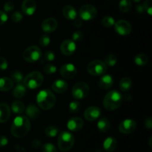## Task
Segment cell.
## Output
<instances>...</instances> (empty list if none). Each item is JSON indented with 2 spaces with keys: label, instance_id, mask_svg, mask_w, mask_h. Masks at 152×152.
<instances>
[{
  "label": "cell",
  "instance_id": "obj_36",
  "mask_svg": "<svg viewBox=\"0 0 152 152\" xmlns=\"http://www.w3.org/2000/svg\"><path fill=\"white\" fill-rule=\"evenodd\" d=\"M11 76L13 82L20 83L21 82L23 81V75H22V73L21 72L18 71V70H15L14 72H13Z\"/></svg>",
  "mask_w": 152,
  "mask_h": 152
},
{
  "label": "cell",
  "instance_id": "obj_45",
  "mask_svg": "<svg viewBox=\"0 0 152 152\" xmlns=\"http://www.w3.org/2000/svg\"><path fill=\"white\" fill-rule=\"evenodd\" d=\"M7 20V15L5 12L0 10V25L5 23Z\"/></svg>",
  "mask_w": 152,
  "mask_h": 152
},
{
  "label": "cell",
  "instance_id": "obj_21",
  "mask_svg": "<svg viewBox=\"0 0 152 152\" xmlns=\"http://www.w3.org/2000/svg\"><path fill=\"white\" fill-rule=\"evenodd\" d=\"M117 147V141L114 137H108L103 142V148L106 152H113Z\"/></svg>",
  "mask_w": 152,
  "mask_h": 152
},
{
  "label": "cell",
  "instance_id": "obj_9",
  "mask_svg": "<svg viewBox=\"0 0 152 152\" xmlns=\"http://www.w3.org/2000/svg\"><path fill=\"white\" fill-rule=\"evenodd\" d=\"M79 14L80 18L83 20H92L97 15V10L94 6L91 4H84L80 8Z\"/></svg>",
  "mask_w": 152,
  "mask_h": 152
},
{
  "label": "cell",
  "instance_id": "obj_11",
  "mask_svg": "<svg viewBox=\"0 0 152 152\" xmlns=\"http://www.w3.org/2000/svg\"><path fill=\"white\" fill-rule=\"evenodd\" d=\"M60 75L66 79H71L77 75V68L72 63H65L61 66L59 69Z\"/></svg>",
  "mask_w": 152,
  "mask_h": 152
},
{
  "label": "cell",
  "instance_id": "obj_34",
  "mask_svg": "<svg viewBox=\"0 0 152 152\" xmlns=\"http://www.w3.org/2000/svg\"><path fill=\"white\" fill-rule=\"evenodd\" d=\"M115 22H116L114 18L111 16H105L102 19V24L106 28L113 26V25H114Z\"/></svg>",
  "mask_w": 152,
  "mask_h": 152
},
{
  "label": "cell",
  "instance_id": "obj_32",
  "mask_svg": "<svg viewBox=\"0 0 152 152\" xmlns=\"http://www.w3.org/2000/svg\"><path fill=\"white\" fill-rule=\"evenodd\" d=\"M117 63V58L116 55L110 54V55H107L104 61V63L106 65V66H114L116 65Z\"/></svg>",
  "mask_w": 152,
  "mask_h": 152
},
{
  "label": "cell",
  "instance_id": "obj_31",
  "mask_svg": "<svg viewBox=\"0 0 152 152\" xmlns=\"http://www.w3.org/2000/svg\"><path fill=\"white\" fill-rule=\"evenodd\" d=\"M56 56H55L54 52L52 51H47L44 53L42 58L39 60L41 63H45V62H49V61H52L55 59Z\"/></svg>",
  "mask_w": 152,
  "mask_h": 152
},
{
  "label": "cell",
  "instance_id": "obj_38",
  "mask_svg": "<svg viewBox=\"0 0 152 152\" xmlns=\"http://www.w3.org/2000/svg\"><path fill=\"white\" fill-rule=\"evenodd\" d=\"M43 69H44L45 72L47 74H53L56 72V67L51 63H47L44 66Z\"/></svg>",
  "mask_w": 152,
  "mask_h": 152
},
{
  "label": "cell",
  "instance_id": "obj_8",
  "mask_svg": "<svg viewBox=\"0 0 152 152\" xmlns=\"http://www.w3.org/2000/svg\"><path fill=\"white\" fill-rule=\"evenodd\" d=\"M42 57V51L37 46H31L27 48L23 52V58L28 63L38 61Z\"/></svg>",
  "mask_w": 152,
  "mask_h": 152
},
{
  "label": "cell",
  "instance_id": "obj_22",
  "mask_svg": "<svg viewBox=\"0 0 152 152\" xmlns=\"http://www.w3.org/2000/svg\"><path fill=\"white\" fill-rule=\"evenodd\" d=\"M62 14L66 19L74 20L77 18V13L76 9L71 5H66L62 9Z\"/></svg>",
  "mask_w": 152,
  "mask_h": 152
},
{
  "label": "cell",
  "instance_id": "obj_25",
  "mask_svg": "<svg viewBox=\"0 0 152 152\" xmlns=\"http://www.w3.org/2000/svg\"><path fill=\"white\" fill-rule=\"evenodd\" d=\"M111 128V123L107 118H101L97 122V128L100 132L106 133Z\"/></svg>",
  "mask_w": 152,
  "mask_h": 152
},
{
  "label": "cell",
  "instance_id": "obj_27",
  "mask_svg": "<svg viewBox=\"0 0 152 152\" xmlns=\"http://www.w3.org/2000/svg\"><path fill=\"white\" fill-rule=\"evenodd\" d=\"M25 109V104L21 101H13L11 105V110L16 114H21Z\"/></svg>",
  "mask_w": 152,
  "mask_h": 152
},
{
  "label": "cell",
  "instance_id": "obj_17",
  "mask_svg": "<svg viewBox=\"0 0 152 152\" xmlns=\"http://www.w3.org/2000/svg\"><path fill=\"white\" fill-rule=\"evenodd\" d=\"M37 9V4L34 0H24L22 4V10L25 14L31 16Z\"/></svg>",
  "mask_w": 152,
  "mask_h": 152
},
{
  "label": "cell",
  "instance_id": "obj_53",
  "mask_svg": "<svg viewBox=\"0 0 152 152\" xmlns=\"http://www.w3.org/2000/svg\"><path fill=\"white\" fill-rule=\"evenodd\" d=\"M134 1H135V2H140V1H141V0H133Z\"/></svg>",
  "mask_w": 152,
  "mask_h": 152
},
{
  "label": "cell",
  "instance_id": "obj_5",
  "mask_svg": "<svg viewBox=\"0 0 152 152\" xmlns=\"http://www.w3.org/2000/svg\"><path fill=\"white\" fill-rule=\"evenodd\" d=\"M44 77L42 74L39 72L34 71L27 75L23 78V84L26 88L31 89H37L43 83Z\"/></svg>",
  "mask_w": 152,
  "mask_h": 152
},
{
  "label": "cell",
  "instance_id": "obj_51",
  "mask_svg": "<svg viewBox=\"0 0 152 152\" xmlns=\"http://www.w3.org/2000/svg\"><path fill=\"white\" fill-rule=\"evenodd\" d=\"M123 98H124V99L126 100V101H130L132 99V96H131L130 94H126Z\"/></svg>",
  "mask_w": 152,
  "mask_h": 152
},
{
  "label": "cell",
  "instance_id": "obj_33",
  "mask_svg": "<svg viewBox=\"0 0 152 152\" xmlns=\"http://www.w3.org/2000/svg\"><path fill=\"white\" fill-rule=\"evenodd\" d=\"M59 133V128L56 126H49L46 128L45 134L48 137H55Z\"/></svg>",
  "mask_w": 152,
  "mask_h": 152
},
{
  "label": "cell",
  "instance_id": "obj_18",
  "mask_svg": "<svg viewBox=\"0 0 152 152\" xmlns=\"http://www.w3.org/2000/svg\"><path fill=\"white\" fill-rule=\"evenodd\" d=\"M51 87L54 92L61 94L66 92L68 87V84L65 80H62V79H58L52 83Z\"/></svg>",
  "mask_w": 152,
  "mask_h": 152
},
{
  "label": "cell",
  "instance_id": "obj_43",
  "mask_svg": "<svg viewBox=\"0 0 152 152\" xmlns=\"http://www.w3.org/2000/svg\"><path fill=\"white\" fill-rule=\"evenodd\" d=\"M3 7H4V10L5 12H10L14 9V4L12 1H8L5 2Z\"/></svg>",
  "mask_w": 152,
  "mask_h": 152
},
{
  "label": "cell",
  "instance_id": "obj_10",
  "mask_svg": "<svg viewBox=\"0 0 152 152\" xmlns=\"http://www.w3.org/2000/svg\"><path fill=\"white\" fill-rule=\"evenodd\" d=\"M114 29L118 34L121 36H127L132 32V25L128 21L120 19L114 23Z\"/></svg>",
  "mask_w": 152,
  "mask_h": 152
},
{
  "label": "cell",
  "instance_id": "obj_15",
  "mask_svg": "<svg viewBox=\"0 0 152 152\" xmlns=\"http://www.w3.org/2000/svg\"><path fill=\"white\" fill-rule=\"evenodd\" d=\"M58 22L54 18H48V19H45L42 22V29L44 32L49 34L57 28Z\"/></svg>",
  "mask_w": 152,
  "mask_h": 152
},
{
  "label": "cell",
  "instance_id": "obj_20",
  "mask_svg": "<svg viewBox=\"0 0 152 152\" xmlns=\"http://www.w3.org/2000/svg\"><path fill=\"white\" fill-rule=\"evenodd\" d=\"M10 116V109L7 104H0V123L7 122Z\"/></svg>",
  "mask_w": 152,
  "mask_h": 152
},
{
  "label": "cell",
  "instance_id": "obj_52",
  "mask_svg": "<svg viewBox=\"0 0 152 152\" xmlns=\"http://www.w3.org/2000/svg\"><path fill=\"white\" fill-rule=\"evenodd\" d=\"M95 152H102V151L101 149H96V151Z\"/></svg>",
  "mask_w": 152,
  "mask_h": 152
},
{
  "label": "cell",
  "instance_id": "obj_46",
  "mask_svg": "<svg viewBox=\"0 0 152 152\" xmlns=\"http://www.w3.org/2000/svg\"><path fill=\"white\" fill-rule=\"evenodd\" d=\"M8 143V139H7V137L5 136H0V147L2 148L6 146Z\"/></svg>",
  "mask_w": 152,
  "mask_h": 152
},
{
  "label": "cell",
  "instance_id": "obj_13",
  "mask_svg": "<svg viewBox=\"0 0 152 152\" xmlns=\"http://www.w3.org/2000/svg\"><path fill=\"white\" fill-rule=\"evenodd\" d=\"M136 122L133 119H126L119 125V131L124 134H129L134 131L136 129Z\"/></svg>",
  "mask_w": 152,
  "mask_h": 152
},
{
  "label": "cell",
  "instance_id": "obj_44",
  "mask_svg": "<svg viewBox=\"0 0 152 152\" xmlns=\"http://www.w3.org/2000/svg\"><path fill=\"white\" fill-rule=\"evenodd\" d=\"M7 66H8V64L5 58L0 57V69L5 70L7 69Z\"/></svg>",
  "mask_w": 152,
  "mask_h": 152
},
{
  "label": "cell",
  "instance_id": "obj_2",
  "mask_svg": "<svg viewBox=\"0 0 152 152\" xmlns=\"http://www.w3.org/2000/svg\"><path fill=\"white\" fill-rule=\"evenodd\" d=\"M123 95L117 90H111L105 95L103 99V106L107 110H117L123 103Z\"/></svg>",
  "mask_w": 152,
  "mask_h": 152
},
{
  "label": "cell",
  "instance_id": "obj_4",
  "mask_svg": "<svg viewBox=\"0 0 152 152\" xmlns=\"http://www.w3.org/2000/svg\"><path fill=\"white\" fill-rule=\"evenodd\" d=\"M75 142V138L71 133L62 131L58 137V148L61 151L66 152L71 150Z\"/></svg>",
  "mask_w": 152,
  "mask_h": 152
},
{
  "label": "cell",
  "instance_id": "obj_48",
  "mask_svg": "<svg viewBox=\"0 0 152 152\" xmlns=\"http://www.w3.org/2000/svg\"><path fill=\"white\" fill-rule=\"evenodd\" d=\"M32 145L33 146H34L35 148H41L42 147V143H41V141L39 139H35L32 142Z\"/></svg>",
  "mask_w": 152,
  "mask_h": 152
},
{
  "label": "cell",
  "instance_id": "obj_19",
  "mask_svg": "<svg viewBox=\"0 0 152 152\" xmlns=\"http://www.w3.org/2000/svg\"><path fill=\"white\" fill-rule=\"evenodd\" d=\"M113 83H114V79L110 75H102L98 81V85L104 89H110L113 86Z\"/></svg>",
  "mask_w": 152,
  "mask_h": 152
},
{
  "label": "cell",
  "instance_id": "obj_12",
  "mask_svg": "<svg viewBox=\"0 0 152 152\" xmlns=\"http://www.w3.org/2000/svg\"><path fill=\"white\" fill-rule=\"evenodd\" d=\"M76 49H77L76 43L69 39L64 40L60 46L61 52L65 56H70V55H73L75 52Z\"/></svg>",
  "mask_w": 152,
  "mask_h": 152
},
{
  "label": "cell",
  "instance_id": "obj_29",
  "mask_svg": "<svg viewBox=\"0 0 152 152\" xmlns=\"http://www.w3.org/2000/svg\"><path fill=\"white\" fill-rule=\"evenodd\" d=\"M134 63L137 66H145L148 62V58L145 54H139L134 58Z\"/></svg>",
  "mask_w": 152,
  "mask_h": 152
},
{
  "label": "cell",
  "instance_id": "obj_40",
  "mask_svg": "<svg viewBox=\"0 0 152 152\" xmlns=\"http://www.w3.org/2000/svg\"><path fill=\"white\" fill-rule=\"evenodd\" d=\"M83 39V34L82 31H77L74 32L72 35V40L75 43L77 42H80Z\"/></svg>",
  "mask_w": 152,
  "mask_h": 152
},
{
  "label": "cell",
  "instance_id": "obj_35",
  "mask_svg": "<svg viewBox=\"0 0 152 152\" xmlns=\"http://www.w3.org/2000/svg\"><path fill=\"white\" fill-rule=\"evenodd\" d=\"M81 109V104L77 101H71L69 104V110L72 113H77Z\"/></svg>",
  "mask_w": 152,
  "mask_h": 152
},
{
  "label": "cell",
  "instance_id": "obj_50",
  "mask_svg": "<svg viewBox=\"0 0 152 152\" xmlns=\"http://www.w3.org/2000/svg\"><path fill=\"white\" fill-rule=\"evenodd\" d=\"M144 7H143V5H142V4H139V5H137V11L138 13H142L144 12Z\"/></svg>",
  "mask_w": 152,
  "mask_h": 152
},
{
  "label": "cell",
  "instance_id": "obj_14",
  "mask_svg": "<svg viewBox=\"0 0 152 152\" xmlns=\"http://www.w3.org/2000/svg\"><path fill=\"white\" fill-rule=\"evenodd\" d=\"M100 115V108L96 107V106H91V107H88L84 112L85 119L88 121H90V122L96 120Z\"/></svg>",
  "mask_w": 152,
  "mask_h": 152
},
{
  "label": "cell",
  "instance_id": "obj_28",
  "mask_svg": "<svg viewBox=\"0 0 152 152\" xmlns=\"http://www.w3.org/2000/svg\"><path fill=\"white\" fill-rule=\"evenodd\" d=\"M119 86L121 90L126 92V91H129V89L132 88V81L131 80V78L128 77H123V78L120 80V83H119Z\"/></svg>",
  "mask_w": 152,
  "mask_h": 152
},
{
  "label": "cell",
  "instance_id": "obj_49",
  "mask_svg": "<svg viewBox=\"0 0 152 152\" xmlns=\"http://www.w3.org/2000/svg\"><path fill=\"white\" fill-rule=\"evenodd\" d=\"M74 25L76 28H80V27L83 25V21L80 19H76L75 21L74 22Z\"/></svg>",
  "mask_w": 152,
  "mask_h": 152
},
{
  "label": "cell",
  "instance_id": "obj_30",
  "mask_svg": "<svg viewBox=\"0 0 152 152\" xmlns=\"http://www.w3.org/2000/svg\"><path fill=\"white\" fill-rule=\"evenodd\" d=\"M132 4L131 0H120L119 3V8L123 13L129 12L132 8Z\"/></svg>",
  "mask_w": 152,
  "mask_h": 152
},
{
  "label": "cell",
  "instance_id": "obj_16",
  "mask_svg": "<svg viewBox=\"0 0 152 152\" xmlns=\"http://www.w3.org/2000/svg\"><path fill=\"white\" fill-rule=\"evenodd\" d=\"M84 122L80 117H73L67 122V128L71 131H79L83 128Z\"/></svg>",
  "mask_w": 152,
  "mask_h": 152
},
{
  "label": "cell",
  "instance_id": "obj_42",
  "mask_svg": "<svg viewBox=\"0 0 152 152\" xmlns=\"http://www.w3.org/2000/svg\"><path fill=\"white\" fill-rule=\"evenodd\" d=\"M22 19H23V16H22V14L19 11L14 12L11 16V19L14 22H21L22 20Z\"/></svg>",
  "mask_w": 152,
  "mask_h": 152
},
{
  "label": "cell",
  "instance_id": "obj_24",
  "mask_svg": "<svg viewBox=\"0 0 152 152\" xmlns=\"http://www.w3.org/2000/svg\"><path fill=\"white\" fill-rule=\"evenodd\" d=\"M26 114L31 119H37L40 116V111L38 107L34 104H29L25 110Z\"/></svg>",
  "mask_w": 152,
  "mask_h": 152
},
{
  "label": "cell",
  "instance_id": "obj_6",
  "mask_svg": "<svg viewBox=\"0 0 152 152\" xmlns=\"http://www.w3.org/2000/svg\"><path fill=\"white\" fill-rule=\"evenodd\" d=\"M89 92H90V88L89 86L83 81L77 82L72 88V93L73 97L77 100L83 99V98H86L88 95Z\"/></svg>",
  "mask_w": 152,
  "mask_h": 152
},
{
  "label": "cell",
  "instance_id": "obj_1",
  "mask_svg": "<svg viewBox=\"0 0 152 152\" xmlns=\"http://www.w3.org/2000/svg\"><path fill=\"white\" fill-rule=\"evenodd\" d=\"M31 126V122L28 117L25 116H19L13 120L10 131L14 137L22 138L28 134Z\"/></svg>",
  "mask_w": 152,
  "mask_h": 152
},
{
  "label": "cell",
  "instance_id": "obj_41",
  "mask_svg": "<svg viewBox=\"0 0 152 152\" xmlns=\"http://www.w3.org/2000/svg\"><path fill=\"white\" fill-rule=\"evenodd\" d=\"M144 10L149 15L152 14V0H145L143 4Z\"/></svg>",
  "mask_w": 152,
  "mask_h": 152
},
{
  "label": "cell",
  "instance_id": "obj_37",
  "mask_svg": "<svg viewBox=\"0 0 152 152\" xmlns=\"http://www.w3.org/2000/svg\"><path fill=\"white\" fill-rule=\"evenodd\" d=\"M50 43V38L48 34H42L39 38V44L42 47H46Z\"/></svg>",
  "mask_w": 152,
  "mask_h": 152
},
{
  "label": "cell",
  "instance_id": "obj_39",
  "mask_svg": "<svg viewBox=\"0 0 152 152\" xmlns=\"http://www.w3.org/2000/svg\"><path fill=\"white\" fill-rule=\"evenodd\" d=\"M42 152H57V150L54 145L46 143L42 145Z\"/></svg>",
  "mask_w": 152,
  "mask_h": 152
},
{
  "label": "cell",
  "instance_id": "obj_26",
  "mask_svg": "<svg viewBox=\"0 0 152 152\" xmlns=\"http://www.w3.org/2000/svg\"><path fill=\"white\" fill-rule=\"evenodd\" d=\"M26 91L27 89L25 85L22 84V83H18L13 91V96L17 98H22L26 93Z\"/></svg>",
  "mask_w": 152,
  "mask_h": 152
},
{
  "label": "cell",
  "instance_id": "obj_23",
  "mask_svg": "<svg viewBox=\"0 0 152 152\" xmlns=\"http://www.w3.org/2000/svg\"><path fill=\"white\" fill-rule=\"evenodd\" d=\"M13 87V81L11 78L7 77L0 78V91L6 92Z\"/></svg>",
  "mask_w": 152,
  "mask_h": 152
},
{
  "label": "cell",
  "instance_id": "obj_3",
  "mask_svg": "<svg viewBox=\"0 0 152 152\" xmlns=\"http://www.w3.org/2000/svg\"><path fill=\"white\" fill-rule=\"evenodd\" d=\"M37 102L42 110H50L56 104V97L49 89H42L37 95Z\"/></svg>",
  "mask_w": 152,
  "mask_h": 152
},
{
  "label": "cell",
  "instance_id": "obj_47",
  "mask_svg": "<svg viewBox=\"0 0 152 152\" xmlns=\"http://www.w3.org/2000/svg\"><path fill=\"white\" fill-rule=\"evenodd\" d=\"M145 126L148 129L151 130L152 128V119L151 117H148V119H145Z\"/></svg>",
  "mask_w": 152,
  "mask_h": 152
},
{
  "label": "cell",
  "instance_id": "obj_7",
  "mask_svg": "<svg viewBox=\"0 0 152 152\" xmlns=\"http://www.w3.org/2000/svg\"><path fill=\"white\" fill-rule=\"evenodd\" d=\"M107 67L108 66H106V65L102 61L96 60L89 63L87 66V70L89 74L91 75L99 76L105 75L108 69Z\"/></svg>",
  "mask_w": 152,
  "mask_h": 152
}]
</instances>
